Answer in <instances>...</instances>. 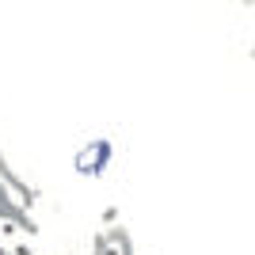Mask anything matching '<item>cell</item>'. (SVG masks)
<instances>
[{"label": "cell", "instance_id": "7a4b0ae2", "mask_svg": "<svg viewBox=\"0 0 255 255\" xmlns=\"http://www.w3.org/2000/svg\"><path fill=\"white\" fill-rule=\"evenodd\" d=\"M111 156H115V145L111 141H92L88 149H80L76 152V168L80 171H92V175H99L103 168H111Z\"/></svg>", "mask_w": 255, "mask_h": 255}, {"label": "cell", "instance_id": "8992f818", "mask_svg": "<svg viewBox=\"0 0 255 255\" xmlns=\"http://www.w3.org/2000/svg\"><path fill=\"white\" fill-rule=\"evenodd\" d=\"M118 221V206H107L103 210V225H115Z\"/></svg>", "mask_w": 255, "mask_h": 255}, {"label": "cell", "instance_id": "9c48e42d", "mask_svg": "<svg viewBox=\"0 0 255 255\" xmlns=\"http://www.w3.org/2000/svg\"><path fill=\"white\" fill-rule=\"evenodd\" d=\"M252 61H255V50H252Z\"/></svg>", "mask_w": 255, "mask_h": 255}, {"label": "cell", "instance_id": "5b68a950", "mask_svg": "<svg viewBox=\"0 0 255 255\" xmlns=\"http://www.w3.org/2000/svg\"><path fill=\"white\" fill-rule=\"evenodd\" d=\"M92 255H118V248L111 244V240H107L103 233H99L96 240H92Z\"/></svg>", "mask_w": 255, "mask_h": 255}, {"label": "cell", "instance_id": "3957f363", "mask_svg": "<svg viewBox=\"0 0 255 255\" xmlns=\"http://www.w3.org/2000/svg\"><path fill=\"white\" fill-rule=\"evenodd\" d=\"M0 183H4L15 198H19V206H34V202H38V191H34L27 179H19V175H15V168L8 164V156H4V152H0Z\"/></svg>", "mask_w": 255, "mask_h": 255}, {"label": "cell", "instance_id": "52a82bcc", "mask_svg": "<svg viewBox=\"0 0 255 255\" xmlns=\"http://www.w3.org/2000/svg\"><path fill=\"white\" fill-rule=\"evenodd\" d=\"M11 252H15V255H34V252H31V248H27V244H15V248H11Z\"/></svg>", "mask_w": 255, "mask_h": 255}, {"label": "cell", "instance_id": "277c9868", "mask_svg": "<svg viewBox=\"0 0 255 255\" xmlns=\"http://www.w3.org/2000/svg\"><path fill=\"white\" fill-rule=\"evenodd\" d=\"M107 240L118 248V255H133V240H129L126 229H111V233H107Z\"/></svg>", "mask_w": 255, "mask_h": 255}, {"label": "cell", "instance_id": "6da1fadb", "mask_svg": "<svg viewBox=\"0 0 255 255\" xmlns=\"http://www.w3.org/2000/svg\"><path fill=\"white\" fill-rule=\"evenodd\" d=\"M0 221H8V225H15L19 233H27V236H38V225H34V217L27 213V206H19V198L0 183Z\"/></svg>", "mask_w": 255, "mask_h": 255}, {"label": "cell", "instance_id": "ba28073f", "mask_svg": "<svg viewBox=\"0 0 255 255\" xmlns=\"http://www.w3.org/2000/svg\"><path fill=\"white\" fill-rule=\"evenodd\" d=\"M240 4H248V8H255V0H240Z\"/></svg>", "mask_w": 255, "mask_h": 255}, {"label": "cell", "instance_id": "30bf717a", "mask_svg": "<svg viewBox=\"0 0 255 255\" xmlns=\"http://www.w3.org/2000/svg\"><path fill=\"white\" fill-rule=\"evenodd\" d=\"M0 248H4V240H0Z\"/></svg>", "mask_w": 255, "mask_h": 255}]
</instances>
